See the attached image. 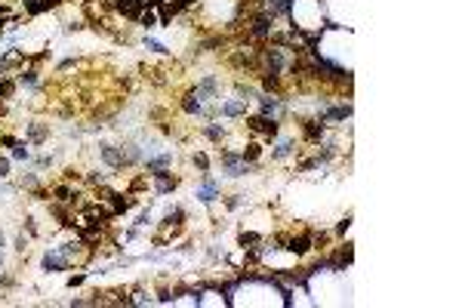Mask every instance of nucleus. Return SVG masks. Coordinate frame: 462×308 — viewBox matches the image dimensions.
I'll use <instances>...</instances> for the list:
<instances>
[{
    "mask_svg": "<svg viewBox=\"0 0 462 308\" xmlns=\"http://www.w3.org/2000/svg\"><path fill=\"white\" fill-rule=\"evenodd\" d=\"M68 265H71V256H65L59 247L43 256V268H46V271H62V268H68Z\"/></svg>",
    "mask_w": 462,
    "mask_h": 308,
    "instance_id": "f257e3e1",
    "label": "nucleus"
},
{
    "mask_svg": "<svg viewBox=\"0 0 462 308\" xmlns=\"http://www.w3.org/2000/svg\"><path fill=\"white\" fill-rule=\"evenodd\" d=\"M290 253H296V256H305L308 250H311V238H305V234H299V238H290V247H287Z\"/></svg>",
    "mask_w": 462,
    "mask_h": 308,
    "instance_id": "f03ea898",
    "label": "nucleus"
},
{
    "mask_svg": "<svg viewBox=\"0 0 462 308\" xmlns=\"http://www.w3.org/2000/svg\"><path fill=\"white\" fill-rule=\"evenodd\" d=\"M216 194H219V188H216V182H210V179H207V182H204V185L197 188V197H200L204 204H210V201H213Z\"/></svg>",
    "mask_w": 462,
    "mask_h": 308,
    "instance_id": "7ed1b4c3",
    "label": "nucleus"
},
{
    "mask_svg": "<svg viewBox=\"0 0 462 308\" xmlns=\"http://www.w3.org/2000/svg\"><path fill=\"white\" fill-rule=\"evenodd\" d=\"M290 151H293V142H290V139H284V142L274 148V154H271V157H274V160H281V157H287Z\"/></svg>",
    "mask_w": 462,
    "mask_h": 308,
    "instance_id": "20e7f679",
    "label": "nucleus"
},
{
    "mask_svg": "<svg viewBox=\"0 0 462 308\" xmlns=\"http://www.w3.org/2000/svg\"><path fill=\"white\" fill-rule=\"evenodd\" d=\"M28 136H31V142H40V139L46 136V126H31V133H28Z\"/></svg>",
    "mask_w": 462,
    "mask_h": 308,
    "instance_id": "39448f33",
    "label": "nucleus"
},
{
    "mask_svg": "<svg viewBox=\"0 0 462 308\" xmlns=\"http://www.w3.org/2000/svg\"><path fill=\"white\" fill-rule=\"evenodd\" d=\"M12 154H15V160H28V157H31L25 145H15V151H12Z\"/></svg>",
    "mask_w": 462,
    "mask_h": 308,
    "instance_id": "423d86ee",
    "label": "nucleus"
}]
</instances>
